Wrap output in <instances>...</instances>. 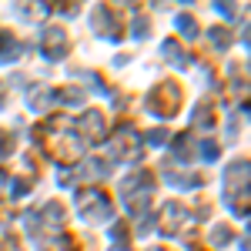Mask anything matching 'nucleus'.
Returning a JSON list of instances; mask_svg holds the SVG:
<instances>
[{
    "mask_svg": "<svg viewBox=\"0 0 251 251\" xmlns=\"http://www.w3.org/2000/svg\"><path fill=\"white\" fill-rule=\"evenodd\" d=\"M184 218H188V211H184L177 201H168V204L161 208V221H157V228H161L164 234H174V231H181Z\"/></svg>",
    "mask_w": 251,
    "mask_h": 251,
    "instance_id": "obj_4",
    "label": "nucleus"
},
{
    "mask_svg": "<svg viewBox=\"0 0 251 251\" xmlns=\"http://www.w3.org/2000/svg\"><path fill=\"white\" fill-rule=\"evenodd\" d=\"M67 50H71V37L60 27H47L44 30V57L60 60V57H67Z\"/></svg>",
    "mask_w": 251,
    "mask_h": 251,
    "instance_id": "obj_3",
    "label": "nucleus"
},
{
    "mask_svg": "<svg viewBox=\"0 0 251 251\" xmlns=\"http://www.w3.org/2000/svg\"><path fill=\"white\" fill-rule=\"evenodd\" d=\"M181 84H174V80H161L154 91H151V107H154V114L161 117H174L177 111H181Z\"/></svg>",
    "mask_w": 251,
    "mask_h": 251,
    "instance_id": "obj_1",
    "label": "nucleus"
},
{
    "mask_svg": "<svg viewBox=\"0 0 251 251\" xmlns=\"http://www.w3.org/2000/svg\"><path fill=\"white\" fill-rule=\"evenodd\" d=\"M77 131L87 141H100L104 137V111H87V114L77 121Z\"/></svg>",
    "mask_w": 251,
    "mask_h": 251,
    "instance_id": "obj_6",
    "label": "nucleus"
},
{
    "mask_svg": "<svg viewBox=\"0 0 251 251\" xmlns=\"http://www.w3.org/2000/svg\"><path fill=\"white\" fill-rule=\"evenodd\" d=\"M40 225H47V228H60V225H64V208H60V201L44 204V221H40Z\"/></svg>",
    "mask_w": 251,
    "mask_h": 251,
    "instance_id": "obj_8",
    "label": "nucleus"
},
{
    "mask_svg": "<svg viewBox=\"0 0 251 251\" xmlns=\"http://www.w3.org/2000/svg\"><path fill=\"white\" fill-rule=\"evenodd\" d=\"M10 151H14V137L7 131H0V154H10Z\"/></svg>",
    "mask_w": 251,
    "mask_h": 251,
    "instance_id": "obj_15",
    "label": "nucleus"
},
{
    "mask_svg": "<svg viewBox=\"0 0 251 251\" xmlns=\"http://www.w3.org/2000/svg\"><path fill=\"white\" fill-rule=\"evenodd\" d=\"M87 174H91V177L107 174V161H87Z\"/></svg>",
    "mask_w": 251,
    "mask_h": 251,
    "instance_id": "obj_13",
    "label": "nucleus"
},
{
    "mask_svg": "<svg viewBox=\"0 0 251 251\" xmlns=\"http://www.w3.org/2000/svg\"><path fill=\"white\" fill-rule=\"evenodd\" d=\"M211 238H214V245H228V241H231V228H228V225H214Z\"/></svg>",
    "mask_w": 251,
    "mask_h": 251,
    "instance_id": "obj_12",
    "label": "nucleus"
},
{
    "mask_svg": "<svg viewBox=\"0 0 251 251\" xmlns=\"http://www.w3.org/2000/svg\"><path fill=\"white\" fill-rule=\"evenodd\" d=\"M201 154L204 157H218V144H214V141H204V144H201Z\"/></svg>",
    "mask_w": 251,
    "mask_h": 251,
    "instance_id": "obj_16",
    "label": "nucleus"
},
{
    "mask_svg": "<svg viewBox=\"0 0 251 251\" xmlns=\"http://www.w3.org/2000/svg\"><path fill=\"white\" fill-rule=\"evenodd\" d=\"M194 127H214V107H208V104H201L198 111H194Z\"/></svg>",
    "mask_w": 251,
    "mask_h": 251,
    "instance_id": "obj_9",
    "label": "nucleus"
},
{
    "mask_svg": "<svg viewBox=\"0 0 251 251\" xmlns=\"http://www.w3.org/2000/svg\"><path fill=\"white\" fill-rule=\"evenodd\" d=\"M77 211L87 221H104L111 214V198L100 191V188H80L77 191Z\"/></svg>",
    "mask_w": 251,
    "mask_h": 251,
    "instance_id": "obj_2",
    "label": "nucleus"
},
{
    "mask_svg": "<svg viewBox=\"0 0 251 251\" xmlns=\"http://www.w3.org/2000/svg\"><path fill=\"white\" fill-rule=\"evenodd\" d=\"M164 137H168V131H151L148 141H151V144H164Z\"/></svg>",
    "mask_w": 251,
    "mask_h": 251,
    "instance_id": "obj_17",
    "label": "nucleus"
},
{
    "mask_svg": "<svg viewBox=\"0 0 251 251\" xmlns=\"http://www.w3.org/2000/svg\"><path fill=\"white\" fill-rule=\"evenodd\" d=\"M111 157H117V161H131V157H137V137L134 131H121L117 137H111Z\"/></svg>",
    "mask_w": 251,
    "mask_h": 251,
    "instance_id": "obj_5",
    "label": "nucleus"
},
{
    "mask_svg": "<svg viewBox=\"0 0 251 251\" xmlns=\"http://www.w3.org/2000/svg\"><path fill=\"white\" fill-rule=\"evenodd\" d=\"M211 40H214V47H228V44H231L228 27H211Z\"/></svg>",
    "mask_w": 251,
    "mask_h": 251,
    "instance_id": "obj_11",
    "label": "nucleus"
},
{
    "mask_svg": "<svg viewBox=\"0 0 251 251\" xmlns=\"http://www.w3.org/2000/svg\"><path fill=\"white\" fill-rule=\"evenodd\" d=\"M164 54H168V60H174V64H184V54H181V47H177V40H164V47H161Z\"/></svg>",
    "mask_w": 251,
    "mask_h": 251,
    "instance_id": "obj_10",
    "label": "nucleus"
},
{
    "mask_svg": "<svg viewBox=\"0 0 251 251\" xmlns=\"http://www.w3.org/2000/svg\"><path fill=\"white\" fill-rule=\"evenodd\" d=\"M177 24H181V34H184V37H194V34H198V24H194L191 17H181Z\"/></svg>",
    "mask_w": 251,
    "mask_h": 251,
    "instance_id": "obj_14",
    "label": "nucleus"
},
{
    "mask_svg": "<svg viewBox=\"0 0 251 251\" xmlns=\"http://www.w3.org/2000/svg\"><path fill=\"white\" fill-rule=\"evenodd\" d=\"M20 54V40L10 30H0V60H17Z\"/></svg>",
    "mask_w": 251,
    "mask_h": 251,
    "instance_id": "obj_7",
    "label": "nucleus"
}]
</instances>
